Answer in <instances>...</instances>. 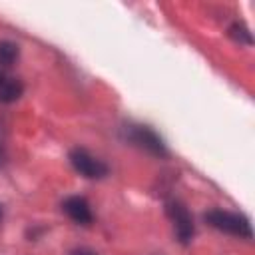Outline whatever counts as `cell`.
<instances>
[{"instance_id": "cell-1", "label": "cell", "mask_w": 255, "mask_h": 255, "mask_svg": "<svg viewBox=\"0 0 255 255\" xmlns=\"http://www.w3.org/2000/svg\"><path fill=\"white\" fill-rule=\"evenodd\" d=\"M205 221L217 229V231H223L227 235H235L239 239H251L253 237V231H251V223L245 215L241 213H235V211H225V209H211L207 211L205 215Z\"/></svg>"}, {"instance_id": "cell-2", "label": "cell", "mask_w": 255, "mask_h": 255, "mask_svg": "<svg viewBox=\"0 0 255 255\" xmlns=\"http://www.w3.org/2000/svg\"><path fill=\"white\" fill-rule=\"evenodd\" d=\"M126 139L135 143L137 147L145 149L147 153L151 155H157V157H165L167 155V149H165V143L163 139L149 128V126H126Z\"/></svg>"}, {"instance_id": "cell-3", "label": "cell", "mask_w": 255, "mask_h": 255, "mask_svg": "<svg viewBox=\"0 0 255 255\" xmlns=\"http://www.w3.org/2000/svg\"><path fill=\"white\" fill-rule=\"evenodd\" d=\"M70 163H72V167L80 175H84L88 179H102L110 171L108 165L100 157H96L94 153H90L86 147H74L70 151Z\"/></svg>"}, {"instance_id": "cell-4", "label": "cell", "mask_w": 255, "mask_h": 255, "mask_svg": "<svg viewBox=\"0 0 255 255\" xmlns=\"http://www.w3.org/2000/svg\"><path fill=\"white\" fill-rule=\"evenodd\" d=\"M165 213H167V217H169V221L175 229V235H177L179 243L187 245L193 239V231H195L193 219H191L187 207L177 199H169L165 203Z\"/></svg>"}, {"instance_id": "cell-5", "label": "cell", "mask_w": 255, "mask_h": 255, "mask_svg": "<svg viewBox=\"0 0 255 255\" xmlns=\"http://www.w3.org/2000/svg\"><path fill=\"white\" fill-rule=\"evenodd\" d=\"M62 211L78 225H90L94 221V213H92V207L90 203L80 197V195H72V197H66L62 201Z\"/></svg>"}, {"instance_id": "cell-6", "label": "cell", "mask_w": 255, "mask_h": 255, "mask_svg": "<svg viewBox=\"0 0 255 255\" xmlns=\"http://www.w3.org/2000/svg\"><path fill=\"white\" fill-rule=\"evenodd\" d=\"M22 94H24V84L16 76L0 70V104H12L20 100Z\"/></svg>"}, {"instance_id": "cell-7", "label": "cell", "mask_w": 255, "mask_h": 255, "mask_svg": "<svg viewBox=\"0 0 255 255\" xmlns=\"http://www.w3.org/2000/svg\"><path fill=\"white\" fill-rule=\"evenodd\" d=\"M18 56H20V48L14 42H8V40L0 42V66L2 68L12 66L18 60Z\"/></svg>"}, {"instance_id": "cell-8", "label": "cell", "mask_w": 255, "mask_h": 255, "mask_svg": "<svg viewBox=\"0 0 255 255\" xmlns=\"http://www.w3.org/2000/svg\"><path fill=\"white\" fill-rule=\"evenodd\" d=\"M229 34H231L235 40L243 42V44H251V32H249L243 24H233V26L229 28Z\"/></svg>"}, {"instance_id": "cell-9", "label": "cell", "mask_w": 255, "mask_h": 255, "mask_svg": "<svg viewBox=\"0 0 255 255\" xmlns=\"http://www.w3.org/2000/svg\"><path fill=\"white\" fill-rule=\"evenodd\" d=\"M70 255H98V253L92 251V249H88V247H80V249H74Z\"/></svg>"}, {"instance_id": "cell-10", "label": "cell", "mask_w": 255, "mask_h": 255, "mask_svg": "<svg viewBox=\"0 0 255 255\" xmlns=\"http://www.w3.org/2000/svg\"><path fill=\"white\" fill-rule=\"evenodd\" d=\"M2 157H4V149H2V141H0V163H2Z\"/></svg>"}, {"instance_id": "cell-11", "label": "cell", "mask_w": 255, "mask_h": 255, "mask_svg": "<svg viewBox=\"0 0 255 255\" xmlns=\"http://www.w3.org/2000/svg\"><path fill=\"white\" fill-rule=\"evenodd\" d=\"M0 219H2V207H0Z\"/></svg>"}]
</instances>
